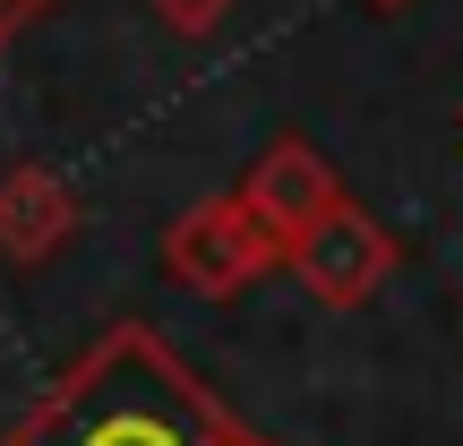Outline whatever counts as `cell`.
<instances>
[{
	"label": "cell",
	"instance_id": "cell-1",
	"mask_svg": "<svg viewBox=\"0 0 463 446\" xmlns=\"http://www.w3.org/2000/svg\"><path fill=\"white\" fill-rule=\"evenodd\" d=\"M0 446H275V438L249 430L155 327L120 318L0 430Z\"/></svg>",
	"mask_w": 463,
	"mask_h": 446
},
{
	"label": "cell",
	"instance_id": "cell-4",
	"mask_svg": "<svg viewBox=\"0 0 463 446\" xmlns=\"http://www.w3.org/2000/svg\"><path fill=\"white\" fill-rule=\"evenodd\" d=\"M241 206H249V215H258L266 232H275L283 249H292L317 215H335V206H344V181H335V164L309 147V138H275V147L249 164Z\"/></svg>",
	"mask_w": 463,
	"mask_h": 446
},
{
	"label": "cell",
	"instance_id": "cell-3",
	"mask_svg": "<svg viewBox=\"0 0 463 446\" xmlns=\"http://www.w3.org/2000/svg\"><path fill=\"white\" fill-rule=\"evenodd\" d=\"M283 266L300 275L309 300H326V309H361V300L395 275V232L369 215V206L344 198L335 215H317L292 249H283Z\"/></svg>",
	"mask_w": 463,
	"mask_h": 446
},
{
	"label": "cell",
	"instance_id": "cell-6",
	"mask_svg": "<svg viewBox=\"0 0 463 446\" xmlns=\"http://www.w3.org/2000/svg\"><path fill=\"white\" fill-rule=\"evenodd\" d=\"M232 9H241V0H155V17H164L181 43H206V34H223V26H232Z\"/></svg>",
	"mask_w": 463,
	"mask_h": 446
},
{
	"label": "cell",
	"instance_id": "cell-7",
	"mask_svg": "<svg viewBox=\"0 0 463 446\" xmlns=\"http://www.w3.org/2000/svg\"><path fill=\"white\" fill-rule=\"evenodd\" d=\"M34 9H43V0H0V43H9V34H17V26H26V17H34Z\"/></svg>",
	"mask_w": 463,
	"mask_h": 446
},
{
	"label": "cell",
	"instance_id": "cell-8",
	"mask_svg": "<svg viewBox=\"0 0 463 446\" xmlns=\"http://www.w3.org/2000/svg\"><path fill=\"white\" fill-rule=\"evenodd\" d=\"M369 9H403V0H369Z\"/></svg>",
	"mask_w": 463,
	"mask_h": 446
},
{
	"label": "cell",
	"instance_id": "cell-2",
	"mask_svg": "<svg viewBox=\"0 0 463 446\" xmlns=\"http://www.w3.org/2000/svg\"><path fill=\"white\" fill-rule=\"evenodd\" d=\"M164 266L189 283V292L232 300V292H249L258 275H275V266H283V241L249 215L241 189H232V198H198L181 223L164 232Z\"/></svg>",
	"mask_w": 463,
	"mask_h": 446
},
{
	"label": "cell",
	"instance_id": "cell-5",
	"mask_svg": "<svg viewBox=\"0 0 463 446\" xmlns=\"http://www.w3.org/2000/svg\"><path fill=\"white\" fill-rule=\"evenodd\" d=\"M78 232V198L52 164H9L0 172V258L9 266H43L69 249Z\"/></svg>",
	"mask_w": 463,
	"mask_h": 446
}]
</instances>
